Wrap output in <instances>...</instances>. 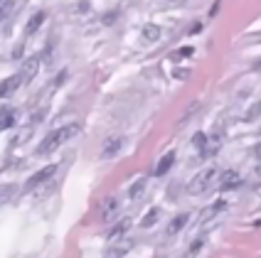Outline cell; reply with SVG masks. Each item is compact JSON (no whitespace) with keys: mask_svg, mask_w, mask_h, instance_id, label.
<instances>
[{"mask_svg":"<svg viewBox=\"0 0 261 258\" xmlns=\"http://www.w3.org/2000/svg\"><path fill=\"white\" fill-rule=\"evenodd\" d=\"M79 130H82L79 123H67V126H62V128L47 133L42 138V143L37 145V155H49V153H55L57 148H62L64 143H69L72 138H76Z\"/></svg>","mask_w":261,"mask_h":258,"instance_id":"1","label":"cell"},{"mask_svg":"<svg viewBox=\"0 0 261 258\" xmlns=\"http://www.w3.org/2000/svg\"><path fill=\"white\" fill-rule=\"evenodd\" d=\"M219 170L217 167H204L202 172H197L195 177H192V182L188 185V189L192 192V194H200V192H204V189H210V185L217 180Z\"/></svg>","mask_w":261,"mask_h":258,"instance_id":"2","label":"cell"},{"mask_svg":"<svg viewBox=\"0 0 261 258\" xmlns=\"http://www.w3.org/2000/svg\"><path fill=\"white\" fill-rule=\"evenodd\" d=\"M52 175H57V165H47V167H42V170H37L28 180V182H25V192H30V189H35V187L44 185V182H47Z\"/></svg>","mask_w":261,"mask_h":258,"instance_id":"3","label":"cell"},{"mask_svg":"<svg viewBox=\"0 0 261 258\" xmlns=\"http://www.w3.org/2000/svg\"><path fill=\"white\" fill-rule=\"evenodd\" d=\"M118 212H121V202L116 199V197H109V199L101 204V212H99V216H101V221H114L118 216Z\"/></svg>","mask_w":261,"mask_h":258,"instance_id":"4","label":"cell"},{"mask_svg":"<svg viewBox=\"0 0 261 258\" xmlns=\"http://www.w3.org/2000/svg\"><path fill=\"white\" fill-rule=\"evenodd\" d=\"M37 72H40V59L37 57H30L22 62V69H20V76H22V84H28V81H32L35 76H37Z\"/></svg>","mask_w":261,"mask_h":258,"instance_id":"5","label":"cell"},{"mask_svg":"<svg viewBox=\"0 0 261 258\" xmlns=\"http://www.w3.org/2000/svg\"><path fill=\"white\" fill-rule=\"evenodd\" d=\"M123 148V138H118V135H111V138H106V143L101 148V158L109 160V158H116V153Z\"/></svg>","mask_w":261,"mask_h":258,"instance_id":"6","label":"cell"},{"mask_svg":"<svg viewBox=\"0 0 261 258\" xmlns=\"http://www.w3.org/2000/svg\"><path fill=\"white\" fill-rule=\"evenodd\" d=\"M20 84H22V76H20V74H13V76L3 79V81H0V99H5V96H10L13 91H17Z\"/></svg>","mask_w":261,"mask_h":258,"instance_id":"7","label":"cell"},{"mask_svg":"<svg viewBox=\"0 0 261 258\" xmlns=\"http://www.w3.org/2000/svg\"><path fill=\"white\" fill-rule=\"evenodd\" d=\"M242 185V175L237 170H227L222 172V177H219V187L222 189H234V187Z\"/></svg>","mask_w":261,"mask_h":258,"instance_id":"8","label":"cell"},{"mask_svg":"<svg viewBox=\"0 0 261 258\" xmlns=\"http://www.w3.org/2000/svg\"><path fill=\"white\" fill-rule=\"evenodd\" d=\"M44 17H47V13H44V10H37V13H35V15H32V17L28 20V25H25V35H35L37 30L42 27Z\"/></svg>","mask_w":261,"mask_h":258,"instance_id":"9","label":"cell"},{"mask_svg":"<svg viewBox=\"0 0 261 258\" xmlns=\"http://www.w3.org/2000/svg\"><path fill=\"white\" fill-rule=\"evenodd\" d=\"M188 221H190V214H177L173 221L168 224V236H175V234H180V231L188 226Z\"/></svg>","mask_w":261,"mask_h":258,"instance_id":"10","label":"cell"},{"mask_svg":"<svg viewBox=\"0 0 261 258\" xmlns=\"http://www.w3.org/2000/svg\"><path fill=\"white\" fill-rule=\"evenodd\" d=\"M130 229V221L128 219H121V221H118L116 226H114V229L109 231V241H118V239H123V236H126V231Z\"/></svg>","mask_w":261,"mask_h":258,"instance_id":"11","label":"cell"},{"mask_svg":"<svg viewBox=\"0 0 261 258\" xmlns=\"http://www.w3.org/2000/svg\"><path fill=\"white\" fill-rule=\"evenodd\" d=\"M173 162H175V153H168V155H163V160H160L158 167H155V175H158V177H163L165 172L173 167Z\"/></svg>","mask_w":261,"mask_h":258,"instance_id":"12","label":"cell"},{"mask_svg":"<svg viewBox=\"0 0 261 258\" xmlns=\"http://www.w3.org/2000/svg\"><path fill=\"white\" fill-rule=\"evenodd\" d=\"M17 123V111H3L0 113V130H8Z\"/></svg>","mask_w":261,"mask_h":258,"instance_id":"13","label":"cell"},{"mask_svg":"<svg viewBox=\"0 0 261 258\" xmlns=\"http://www.w3.org/2000/svg\"><path fill=\"white\" fill-rule=\"evenodd\" d=\"M158 219H160V209H158V207H153V209H148L145 219H141V226H143V229H150Z\"/></svg>","mask_w":261,"mask_h":258,"instance_id":"14","label":"cell"},{"mask_svg":"<svg viewBox=\"0 0 261 258\" xmlns=\"http://www.w3.org/2000/svg\"><path fill=\"white\" fill-rule=\"evenodd\" d=\"M224 209H227V202H224V199H219V202H215L212 207H207V209H204V212H202V219H212L215 214H219V212H224Z\"/></svg>","mask_w":261,"mask_h":258,"instance_id":"15","label":"cell"},{"mask_svg":"<svg viewBox=\"0 0 261 258\" xmlns=\"http://www.w3.org/2000/svg\"><path fill=\"white\" fill-rule=\"evenodd\" d=\"M141 37H143L145 42H155L160 37V27L158 25H145L143 32H141Z\"/></svg>","mask_w":261,"mask_h":258,"instance_id":"16","label":"cell"},{"mask_svg":"<svg viewBox=\"0 0 261 258\" xmlns=\"http://www.w3.org/2000/svg\"><path fill=\"white\" fill-rule=\"evenodd\" d=\"M143 192H145V177H141V180H136V182L130 185L128 197H130V199H138V197H141Z\"/></svg>","mask_w":261,"mask_h":258,"instance_id":"17","label":"cell"},{"mask_svg":"<svg viewBox=\"0 0 261 258\" xmlns=\"http://www.w3.org/2000/svg\"><path fill=\"white\" fill-rule=\"evenodd\" d=\"M130 248V241H126V244H118V246H114L109 253H106V258H123V253Z\"/></svg>","mask_w":261,"mask_h":258,"instance_id":"18","label":"cell"},{"mask_svg":"<svg viewBox=\"0 0 261 258\" xmlns=\"http://www.w3.org/2000/svg\"><path fill=\"white\" fill-rule=\"evenodd\" d=\"M256 118H261V101H256L247 111V121H256Z\"/></svg>","mask_w":261,"mask_h":258,"instance_id":"19","label":"cell"},{"mask_svg":"<svg viewBox=\"0 0 261 258\" xmlns=\"http://www.w3.org/2000/svg\"><path fill=\"white\" fill-rule=\"evenodd\" d=\"M195 111H200V103H192V106H190L188 111H185V116L180 118V126H185V123H188L190 118H192V113H195Z\"/></svg>","mask_w":261,"mask_h":258,"instance_id":"20","label":"cell"},{"mask_svg":"<svg viewBox=\"0 0 261 258\" xmlns=\"http://www.w3.org/2000/svg\"><path fill=\"white\" fill-rule=\"evenodd\" d=\"M192 54H195V49H192V47H180V49H177V52H175V54H173V59L192 57Z\"/></svg>","mask_w":261,"mask_h":258,"instance_id":"21","label":"cell"},{"mask_svg":"<svg viewBox=\"0 0 261 258\" xmlns=\"http://www.w3.org/2000/svg\"><path fill=\"white\" fill-rule=\"evenodd\" d=\"M10 10H13V0H3V3H0V20L10 13Z\"/></svg>","mask_w":261,"mask_h":258,"instance_id":"22","label":"cell"},{"mask_svg":"<svg viewBox=\"0 0 261 258\" xmlns=\"http://www.w3.org/2000/svg\"><path fill=\"white\" fill-rule=\"evenodd\" d=\"M15 192V185H0V202L5 199V197H10Z\"/></svg>","mask_w":261,"mask_h":258,"instance_id":"23","label":"cell"},{"mask_svg":"<svg viewBox=\"0 0 261 258\" xmlns=\"http://www.w3.org/2000/svg\"><path fill=\"white\" fill-rule=\"evenodd\" d=\"M192 143L197 145V148H204V143H207V135H204V133H195V138H192Z\"/></svg>","mask_w":261,"mask_h":258,"instance_id":"24","label":"cell"},{"mask_svg":"<svg viewBox=\"0 0 261 258\" xmlns=\"http://www.w3.org/2000/svg\"><path fill=\"white\" fill-rule=\"evenodd\" d=\"M185 76H190V69H177L175 72V79H185Z\"/></svg>","mask_w":261,"mask_h":258,"instance_id":"25","label":"cell"},{"mask_svg":"<svg viewBox=\"0 0 261 258\" xmlns=\"http://www.w3.org/2000/svg\"><path fill=\"white\" fill-rule=\"evenodd\" d=\"M254 153H256V158L261 160V145H259V148H256V150H254Z\"/></svg>","mask_w":261,"mask_h":258,"instance_id":"26","label":"cell"},{"mask_svg":"<svg viewBox=\"0 0 261 258\" xmlns=\"http://www.w3.org/2000/svg\"><path fill=\"white\" fill-rule=\"evenodd\" d=\"M256 69H261V62H259V64H256Z\"/></svg>","mask_w":261,"mask_h":258,"instance_id":"27","label":"cell"},{"mask_svg":"<svg viewBox=\"0 0 261 258\" xmlns=\"http://www.w3.org/2000/svg\"><path fill=\"white\" fill-rule=\"evenodd\" d=\"M259 135H261V128H259Z\"/></svg>","mask_w":261,"mask_h":258,"instance_id":"28","label":"cell"}]
</instances>
